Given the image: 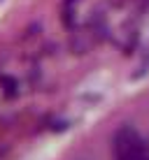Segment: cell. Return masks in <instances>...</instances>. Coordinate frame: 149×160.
<instances>
[{
    "mask_svg": "<svg viewBox=\"0 0 149 160\" xmlns=\"http://www.w3.org/2000/svg\"><path fill=\"white\" fill-rule=\"evenodd\" d=\"M114 160H149V144L130 125H121L112 137Z\"/></svg>",
    "mask_w": 149,
    "mask_h": 160,
    "instance_id": "cell-1",
    "label": "cell"
}]
</instances>
